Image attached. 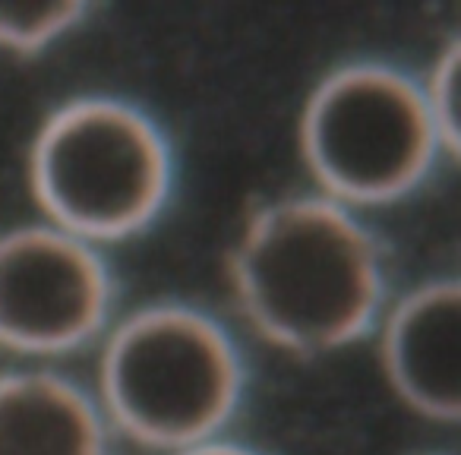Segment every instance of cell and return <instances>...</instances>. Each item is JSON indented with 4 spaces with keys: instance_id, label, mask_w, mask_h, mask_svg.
Segmentation results:
<instances>
[{
    "instance_id": "6da1fadb",
    "label": "cell",
    "mask_w": 461,
    "mask_h": 455,
    "mask_svg": "<svg viewBox=\"0 0 461 455\" xmlns=\"http://www.w3.org/2000/svg\"><path fill=\"white\" fill-rule=\"evenodd\" d=\"M228 285L240 320L301 358L370 339L395 291L366 212L313 187L263 199L244 218L228 253Z\"/></svg>"
},
{
    "instance_id": "7a4b0ae2",
    "label": "cell",
    "mask_w": 461,
    "mask_h": 455,
    "mask_svg": "<svg viewBox=\"0 0 461 455\" xmlns=\"http://www.w3.org/2000/svg\"><path fill=\"white\" fill-rule=\"evenodd\" d=\"M89 383L117 440L171 455L230 433L250 392V360L215 310L155 297L114 316Z\"/></svg>"
},
{
    "instance_id": "3957f363",
    "label": "cell",
    "mask_w": 461,
    "mask_h": 455,
    "mask_svg": "<svg viewBox=\"0 0 461 455\" xmlns=\"http://www.w3.org/2000/svg\"><path fill=\"white\" fill-rule=\"evenodd\" d=\"M26 180L39 218L108 250L165 218L180 159L171 130L140 98L77 92L35 123Z\"/></svg>"
},
{
    "instance_id": "277c9868",
    "label": "cell",
    "mask_w": 461,
    "mask_h": 455,
    "mask_svg": "<svg viewBox=\"0 0 461 455\" xmlns=\"http://www.w3.org/2000/svg\"><path fill=\"white\" fill-rule=\"evenodd\" d=\"M297 152L313 190L366 212L414 196L458 149L436 127L420 73L385 58H345L310 86Z\"/></svg>"
},
{
    "instance_id": "5b68a950",
    "label": "cell",
    "mask_w": 461,
    "mask_h": 455,
    "mask_svg": "<svg viewBox=\"0 0 461 455\" xmlns=\"http://www.w3.org/2000/svg\"><path fill=\"white\" fill-rule=\"evenodd\" d=\"M121 314L108 250L45 218L0 228V351L60 364L95 348Z\"/></svg>"
},
{
    "instance_id": "8992f818",
    "label": "cell",
    "mask_w": 461,
    "mask_h": 455,
    "mask_svg": "<svg viewBox=\"0 0 461 455\" xmlns=\"http://www.w3.org/2000/svg\"><path fill=\"white\" fill-rule=\"evenodd\" d=\"M379 370L414 414L455 423L461 414V288L455 276H427L392 291L379 314Z\"/></svg>"
},
{
    "instance_id": "52a82bcc",
    "label": "cell",
    "mask_w": 461,
    "mask_h": 455,
    "mask_svg": "<svg viewBox=\"0 0 461 455\" xmlns=\"http://www.w3.org/2000/svg\"><path fill=\"white\" fill-rule=\"evenodd\" d=\"M92 383L60 364L0 367V455H114Z\"/></svg>"
},
{
    "instance_id": "ba28073f",
    "label": "cell",
    "mask_w": 461,
    "mask_h": 455,
    "mask_svg": "<svg viewBox=\"0 0 461 455\" xmlns=\"http://www.w3.org/2000/svg\"><path fill=\"white\" fill-rule=\"evenodd\" d=\"M89 4H0V51L35 58L89 23Z\"/></svg>"
},
{
    "instance_id": "9c48e42d",
    "label": "cell",
    "mask_w": 461,
    "mask_h": 455,
    "mask_svg": "<svg viewBox=\"0 0 461 455\" xmlns=\"http://www.w3.org/2000/svg\"><path fill=\"white\" fill-rule=\"evenodd\" d=\"M420 73L423 96H427L429 114L436 127L448 140V146L458 149V73H461V39L452 35L433 51L429 64Z\"/></svg>"
},
{
    "instance_id": "30bf717a",
    "label": "cell",
    "mask_w": 461,
    "mask_h": 455,
    "mask_svg": "<svg viewBox=\"0 0 461 455\" xmlns=\"http://www.w3.org/2000/svg\"><path fill=\"white\" fill-rule=\"evenodd\" d=\"M171 455H269V452L259 449V446H253V442H247V440H238L234 433H224V436H215V440L186 446V449L171 452Z\"/></svg>"
},
{
    "instance_id": "8fae6325",
    "label": "cell",
    "mask_w": 461,
    "mask_h": 455,
    "mask_svg": "<svg viewBox=\"0 0 461 455\" xmlns=\"http://www.w3.org/2000/svg\"><path fill=\"white\" fill-rule=\"evenodd\" d=\"M420 455H446V452H420Z\"/></svg>"
}]
</instances>
